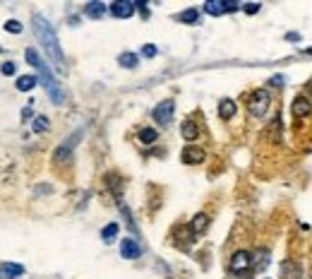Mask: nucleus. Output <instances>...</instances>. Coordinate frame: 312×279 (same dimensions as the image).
Listing matches in <instances>:
<instances>
[{
	"instance_id": "1",
	"label": "nucleus",
	"mask_w": 312,
	"mask_h": 279,
	"mask_svg": "<svg viewBox=\"0 0 312 279\" xmlns=\"http://www.w3.org/2000/svg\"><path fill=\"white\" fill-rule=\"evenodd\" d=\"M24 58H27L29 65H34V68L39 70V82L46 87V94L53 99V104H63L65 94H63V89H60V84L55 80V75L51 72V68L41 60L39 51H36V48H27V51H24Z\"/></svg>"
},
{
	"instance_id": "2",
	"label": "nucleus",
	"mask_w": 312,
	"mask_h": 279,
	"mask_svg": "<svg viewBox=\"0 0 312 279\" xmlns=\"http://www.w3.org/2000/svg\"><path fill=\"white\" fill-rule=\"evenodd\" d=\"M34 34L41 41V46L46 48V53L53 58V63L58 68H65V58H63V51H60V43H58V36H55L53 27L41 17V14H34Z\"/></svg>"
},
{
	"instance_id": "3",
	"label": "nucleus",
	"mask_w": 312,
	"mask_h": 279,
	"mask_svg": "<svg viewBox=\"0 0 312 279\" xmlns=\"http://www.w3.org/2000/svg\"><path fill=\"white\" fill-rule=\"evenodd\" d=\"M267 109H269V92L267 89L250 92V97H247V111L252 113L255 118H262L267 113Z\"/></svg>"
},
{
	"instance_id": "4",
	"label": "nucleus",
	"mask_w": 312,
	"mask_h": 279,
	"mask_svg": "<svg viewBox=\"0 0 312 279\" xmlns=\"http://www.w3.org/2000/svg\"><path fill=\"white\" fill-rule=\"evenodd\" d=\"M173 111H176V101L173 99H163L161 104H156V109H154V121L159 123V126H168L171 123V118H173Z\"/></svg>"
},
{
	"instance_id": "5",
	"label": "nucleus",
	"mask_w": 312,
	"mask_h": 279,
	"mask_svg": "<svg viewBox=\"0 0 312 279\" xmlns=\"http://www.w3.org/2000/svg\"><path fill=\"white\" fill-rule=\"evenodd\" d=\"M252 265V253L250 251H235L231 258V263H228V267H231V272H245L247 267Z\"/></svg>"
},
{
	"instance_id": "6",
	"label": "nucleus",
	"mask_w": 312,
	"mask_h": 279,
	"mask_svg": "<svg viewBox=\"0 0 312 279\" xmlns=\"http://www.w3.org/2000/svg\"><path fill=\"white\" fill-rule=\"evenodd\" d=\"M135 2H127V0H120V2H113L110 5V12L113 17H120V19H127V17H132L135 14Z\"/></svg>"
},
{
	"instance_id": "7",
	"label": "nucleus",
	"mask_w": 312,
	"mask_h": 279,
	"mask_svg": "<svg viewBox=\"0 0 312 279\" xmlns=\"http://www.w3.org/2000/svg\"><path fill=\"white\" fill-rule=\"evenodd\" d=\"M77 138H80V133H75V135H72V140H68V142H63V144H60V147H58V149H55V161H58V164H63V161H68L70 156H72V147H75V142H77Z\"/></svg>"
},
{
	"instance_id": "8",
	"label": "nucleus",
	"mask_w": 312,
	"mask_h": 279,
	"mask_svg": "<svg viewBox=\"0 0 312 279\" xmlns=\"http://www.w3.org/2000/svg\"><path fill=\"white\" fill-rule=\"evenodd\" d=\"M281 277L284 279H303V267L296 260H284L281 263Z\"/></svg>"
},
{
	"instance_id": "9",
	"label": "nucleus",
	"mask_w": 312,
	"mask_h": 279,
	"mask_svg": "<svg viewBox=\"0 0 312 279\" xmlns=\"http://www.w3.org/2000/svg\"><path fill=\"white\" fill-rule=\"evenodd\" d=\"M139 243L137 241H132V238H122L120 243V255L125 258V260H135V258H139Z\"/></svg>"
},
{
	"instance_id": "10",
	"label": "nucleus",
	"mask_w": 312,
	"mask_h": 279,
	"mask_svg": "<svg viewBox=\"0 0 312 279\" xmlns=\"http://www.w3.org/2000/svg\"><path fill=\"white\" fill-rule=\"evenodd\" d=\"M291 111H293V116H296V118H305V116H310V113H312L310 99H308V97H298L296 101H293Z\"/></svg>"
},
{
	"instance_id": "11",
	"label": "nucleus",
	"mask_w": 312,
	"mask_h": 279,
	"mask_svg": "<svg viewBox=\"0 0 312 279\" xmlns=\"http://www.w3.org/2000/svg\"><path fill=\"white\" fill-rule=\"evenodd\" d=\"M24 275V267L17 263H2L0 265V279H17Z\"/></svg>"
},
{
	"instance_id": "12",
	"label": "nucleus",
	"mask_w": 312,
	"mask_h": 279,
	"mask_svg": "<svg viewBox=\"0 0 312 279\" xmlns=\"http://www.w3.org/2000/svg\"><path fill=\"white\" fill-rule=\"evenodd\" d=\"M204 12L218 17V14L228 12V5H226V0H209V2H204Z\"/></svg>"
},
{
	"instance_id": "13",
	"label": "nucleus",
	"mask_w": 312,
	"mask_h": 279,
	"mask_svg": "<svg viewBox=\"0 0 312 279\" xmlns=\"http://www.w3.org/2000/svg\"><path fill=\"white\" fill-rule=\"evenodd\" d=\"M183 161L185 164H200V161H204V149H200V147H185L183 149Z\"/></svg>"
},
{
	"instance_id": "14",
	"label": "nucleus",
	"mask_w": 312,
	"mask_h": 279,
	"mask_svg": "<svg viewBox=\"0 0 312 279\" xmlns=\"http://www.w3.org/2000/svg\"><path fill=\"white\" fill-rule=\"evenodd\" d=\"M235 113H238V106H235L233 99H223V101L218 104V116H221V118H233Z\"/></svg>"
},
{
	"instance_id": "15",
	"label": "nucleus",
	"mask_w": 312,
	"mask_h": 279,
	"mask_svg": "<svg viewBox=\"0 0 312 279\" xmlns=\"http://www.w3.org/2000/svg\"><path fill=\"white\" fill-rule=\"evenodd\" d=\"M281 116H276L272 123H269V128H267V138L272 140V142H279L281 140Z\"/></svg>"
},
{
	"instance_id": "16",
	"label": "nucleus",
	"mask_w": 312,
	"mask_h": 279,
	"mask_svg": "<svg viewBox=\"0 0 312 279\" xmlns=\"http://www.w3.org/2000/svg\"><path fill=\"white\" fill-rule=\"evenodd\" d=\"M180 133H183V138L190 140V142L200 138V128L195 126V121H185V123L180 126Z\"/></svg>"
},
{
	"instance_id": "17",
	"label": "nucleus",
	"mask_w": 312,
	"mask_h": 279,
	"mask_svg": "<svg viewBox=\"0 0 312 279\" xmlns=\"http://www.w3.org/2000/svg\"><path fill=\"white\" fill-rule=\"evenodd\" d=\"M84 14L92 17V19H99V17L106 14V5H104V2H89V5L84 7Z\"/></svg>"
},
{
	"instance_id": "18",
	"label": "nucleus",
	"mask_w": 312,
	"mask_h": 279,
	"mask_svg": "<svg viewBox=\"0 0 312 279\" xmlns=\"http://www.w3.org/2000/svg\"><path fill=\"white\" fill-rule=\"evenodd\" d=\"M207 226H209V217H207V214H195V219H192V224H190V231L197 236V234H202Z\"/></svg>"
},
{
	"instance_id": "19",
	"label": "nucleus",
	"mask_w": 312,
	"mask_h": 279,
	"mask_svg": "<svg viewBox=\"0 0 312 279\" xmlns=\"http://www.w3.org/2000/svg\"><path fill=\"white\" fill-rule=\"evenodd\" d=\"M39 82V77H34V75H22L19 80H17V89L19 92H31L34 87Z\"/></svg>"
},
{
	"instance_id": "20",
	"label": "nucleus",
	"mask_w": 312,
	"mask_h": 279,
	"mask_svg": "<svg viewBox=\"0 0 312 279\" xmlns=\"http://www.w3.org/2000/svg\"><path fill=\"white\" fill-rule=\"evenodd\" d=\"M156 138H159V135H156L154 128H142V130H139V142H142V144H154Z\"/></svg>"
},
{
	"instance_id": "21",
	"label": "nucleus",
	"mask_w": 312,
	"mask_h": 279,
	"mask_svg": "<svg viewBox=\"0 0 312 279\" xmlns=\"http://www.w3.org/2000/svg\"><path fill=\"white\" fill-rule=\"evenodd\" d=\"M118 234V224H108V226H104V231H101V241L104 243H110L113 238Z\"/></svg>"
},
{
	"instance_id": "22",
	"label": "nucleus",
	"mask_w": 312,
	"mask_h": 279,
	"mask_svg": "<svg viewBox=\"0 0 312 279\" xmlns=\"http://www.w3.org/2000/svg\"><path fill=\"white\" fill-rule=\"evenodd\" d=\"M180 19H183L185 24H197V19H200V12H197L195 7H190V10H185V12L180 14Z\"/></svg>"
},
{
	"instance_id": "23",
	"label": "nucleus",
	"mask_w": 312,
	"mask_h": 279,
	"mask_svg": "<svg viewBox=\"0 0 312 279\" xmlns=\"http://www.w3.org/2000/svg\"><path fill=\"white\" fill-rule=\"evenodd\" d=\"M118 63H120L122 68H135V65H137V56H135V53H122V56L118 58Z\"/></svg>"
},
{
	"instance_id": "24",
	"label": "nucleus",
	"mask_w": 312,
	"mask_h": 279,
	"mask_svg": "<svg viewBox=\"0 0 312 279\" xmlns=\"http://www.w3.org/2000/svg\"><path fill=\"white\" fill-rule=\"evenodd\" d=\"M31 128H34V133H43V130L48 128V118H46V116H36L34 123H31Z\"/></svg>"
},
{
	"instance_id": "25",
	"label": "nucleus",
	"mask_w": 312,
	"mask_h": 279,
	"mask_svg": "<svg viewBox=\"0 0 312 279\" xmlns=\"http://www.w3.org/2000/svg\"><path fill=\"white\" fill-rule=\"evenodd\" d=\"M5 31H10V34H19V31H22V24H19L17 19H10V22H5Z\"/></svg>"
},
{
	"instance_id": "26",
	"label": "nucleus",
	"mask_w": 312,
	"mask_h": 279,
	"mask_svg": "<svg viewBox=\"0 0 312 279\" xmlns=\"http://www.w3.org/2000/svg\"><path fill=\"white\" fill-rule=\"evenodd\" d=\"M0 72H2V75H14V63H10V60H7V63H2Z\"/></svg>"
},
{
	"instance_id": "27",
	"label": "nucleus",
	"mask_w": 312,
	"mask_h": 279,
	"mask_svg": "<svg viewBox=\"0 0 312 279\" xmlns=\"http://www.w3.org/2000/svg\"><path fill=\"white\" fill-rule=\"evenodd\" d=\"M142 56H147V58H154L156 56V46H144V48H142Z\"/></svg>"
},
{
	"instance_id": "28",
	"label": "nucleus",
	"mask_w": 312,
	"mask_h": 279,
	"mask_svg": "<svg viewBox=\"0 0 312 279\" xmlns=\"http://www.w3.org/2000/svg\"><path fill=\"white\" fill-rule=\"evenodd\" d=\"M272 84H274V87H281V84H284V75H274Z\"/></svg>"
},
{
	"instance_id": "29",
	"label": "nucleus",
	"mask_w": 312,
	"mask_h": 279,
	"mask_svg": "<svg viewBox=\"0 0 312 279\" xmlns=\"http://www.w3.org/2000/svg\"><path fill=\"white\" fill-rule=\"evenodd\" d=\"M29 118H31V109H22V121H29Z\"/></svg>"
},
{
	"instance_id": "30",
	"label": "nucleus",
	"mask_w": 312,
	"mask_h": 279,
	"mask_svg": "<svg viewBox=\"0 0 312 279\" xmlns=\"http://www.w3.org/2000/svg\"><path fill=\"white\" fill-rule=\"evenodd\" d=\"M259 10V5H247V7H245V12L247 14H255Z\"/></svg>"
},
{
	"instance_id": "31",
	"label": "nucleus",
	"mask_w": 312,
	"mask_h": 279,
	"mask_svg": "<svg viewBox=\"0 0 312 279\" xmlns=\"http://www.w3.org/2000/svg\"><path fill=\"white\" fill-rule=\"evenodd\" d=\"M308 53H312V48H310V51H308Z\"/></svg>"
}]
</instances>
